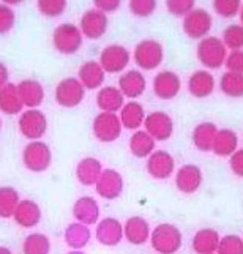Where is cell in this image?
<instances>
[{
  "instance_id": "cell-1",
  "label": "cell",
  "mask_w": 243,
  "mask_h": 254,
  "mask_svg": "<svg viewBox=\"0 0 243 254\" xmlns=\"http://www.w3.org/2000/svg\"><path fill=\"white\" fill-rule=\"evenodd\" d=\"M152 247L160 254H176L182 247V232L177 226L163 223L153 229L150 235Z\"/></svg>"
},
{
  "instance_id": "cell-2",
  "label": "cell",
  "mask_w": 243,
  "mask_h": 254,
  "mask_svg": "<svg viewBox=\"0 0 243 254\" xmlns=\"http://www.w3.org/2000/svg\"><path fill=\"white\" fill-rule=\"evenodd\" d=\"M197 59L204 66L216 69L224 65L228 57V48L218 37H205L197 45Z\"/></svg>"
},
{
  "instance_id": "cell-3",
  "label": "cell",
  "mask_w": 243,
  "mask_h": 254,
  "mask_svg": "<svg viewBox=\"0 0 243 254\" xmlns=\"http://www.w3.org/2000/svg\"><path fill=\"white\" fill-rule=\"evenodd\" d=\"M52 41L59 52L62 54H74L82 46V32L74 24H62L54 30Z\"/></svg>"
},
{
  "instance_id": "cell-4",
  "label": "cell",
  "mask_w": 243,
  "mask_h": 254,
  "mask_svg": "<svg viewBox=\"0 0 243 254\" xmlns=\"http://www.w3.org/2000/svg\"><path fill=\"white\" fill-rule=\"evenodd\" d=\"M164 59V49L156 40H142L134 48V62L142 69H155Z\"/></svg>"
},
{
  "instance_id": "cell-5",
  "label": "cell",
  "mask_w": 243,
  "mask_h": 254,
  "mask_svg": "<svg viewBox=\"0 0 243 254\" xmlns=\"http://www.w3.org/2000/svg\"><path fill=\"white\" fill-rule=\"evenodd\" d=\"M52 153L51 148L41 141H33L24 148L22 161L25 168L32 172H43L51 166Z\"/></svg>"
},
{
  "instance_id": "cell-6",
  "label": "cell",
  "mask_w": 243,
  "mask_h": 254,
  "mask_svg": "<svg viewBox=\"0 0 243 254\" xmlns=\"http://www.w3.org/2000/svg\"><path fill=\"white\" fill-rule=\"evenodd\" d=\"M212 16L204 8H194L191 10L183 19V32L193 40L205 38L207 33L212 29Z\"/></svg>"
},
{
  "instance_id": "cell-7",
  "label": "cell",
  "mask_w": 243,
  "mask_h": 254,
  "mask_svg": "<svg viewBox=\"0 0 243 254\" xmlns=\"http://www.w3.org/2000/svg\"><path fill=\"white\" fill-rule=\"evenodd\" d=\"M93 133L101 142H114L122 133L120 117L112 112H101L93 120Z\"/></svg>"
},
{
  "instance_id": "cell-8",
  "label": "cell",
  "mask_w": 243,
  "mask_h": 254,
  "mask_svg": "<svg viewBox=\"0 0 243 254\" xmlns=\"http://www.w3.org/2000/svg\"><path fill=\"white\" fill-rule=\"evenodd\" d=\"M84 95H85L84 85L76 77H66L56 89V100L63 108L77 106L84 100Z\"/></svg>"
},
{
  "instance_id": "cell-9",
  "label": "cell",
  "mask_w": 243,
  "mask_h": 254,
  "mask_svg": "<svg viewBox=\"0 0 243 254\" xmlns=\"http://www.w3.org/2000/svg\"><path fill=\"white\" fill-rule=\"evenodd\" d=\"M145 131L155 141H168L174 133V122L169 114L163 111H155L144 120Z\"/></svg>"
},
{
  "instance_id": "cell-10",
  "label": "cell",
  "mask_w": 243,
  "mask_h": 254,
  "mask_svg": "<svg viewBox=\"0 0 243 254\" xmlns=\"http://www.w3.org/2000/svg\"><path fill=\"white\" fill-rule=\"evenodd\" d=\"M129 64V51L122 45L104 48L100 57V65L106 73H120Z\"/></svg>"
},
{
  "instance_id": "cell-11",
  "label": "cell",
  "mask_w": 243,
  "mask_h": 254,
  "mask_svg": "<svg viewBox=\"0 0 243 254\" xmlns=\"http://www.w3.org/2000/svg\"><path fill=\"white\" fill-rule=\"evenodd\" d=\"M19 129L27 139L37 141L48 129V120L45 114L37 109L25 111L19 119Z\"/></svg>"
},
{
  "instance_id": "cell-12",
  "label": "cell",
  "mask_w": 243,
  "mask_h": 254,
  "mask_svg": "<svg viewBox=\"0 0 243 254\" xmlns=\"http://www.w3.org/2000/svg\"><path fill=\"white\" fill-rule=\"evenodd\" d=\"M108 29V16L97 8L85 11V14L81 17V32L84 37L90 40H97L106 33Z\"/></svg>"
},
{
  "instance_id": "cell-13",
  "label": "cell",
  "mask_w": 243,
  "mask_h": 254,
  "mask_svg": "<svg viewBox=\"0 0 243 254\" xmlns=\"http://www.w3.org/2000/svg\"><path fill=\"white\" fill-rule=\"evenodd\" d=\"M174 168H176V161H174L172 155L166 150L153 152L149 156V161H147V171L153 179L158 180L169 179L174 172Z\"/></svg>"
},
{
  "instance_id": "cell-14",
  "label": "cell",
  "mask_w": 243,
  "mask_h": 254,
  "mask_svg": "<svg viewBox=\"0 0 243 254\" xmlns=\"http://www.w3.org/2000/svg\"><path fill=\"white\" fill-rule=\"evenodd\" d=\"M123 191V179L114 169L103 171L97 182V192L104 199H117Z\"/></svg>"
},
{
  "instance_id": "cell-15",
  "label": "cell",
  "mask_w": 243,
  "mask_h": 254,
  "mask_svg": "<svg viewBox=\"0 0 243 254\" xmlns=\"http://www.w3.org/2000/svg\"><path fill=\"white\" fill-rule=\"evenodd\" d=\"M180 77L172 71H160L153 79L155 95L161 100H172L180 92Z\"/></svg>"
},
{
  "instance_id": "cell-16",
  "label": "cell",
  "mask_w": 243,
  "mask_h": 254,
  "mask_svg": "<svg viewBox=\"0 0 243 254\" xmlns=\"http://www.w3.org/2000/svg\"><path fill=\"white\" fill-rule=\"evenodd\" d=\"M176 185L185 194H193L202 185V171L194 164L183 166L176 175Z\"/></svg>"
},
{
  "instance_id": "cell-17",
  "label": "cell",
  "mask_w": 243,
  "mask_h": 254,
  "mask_svg": "<svg viewBox=\"0 0 243 254\" xmlns=\"http://www.w3.org/2000/svg\"><path fill=\"white\" fill-rule=\"evenodd\" d=\"M123 237V227L116 218H106L97 226V239L104 247H116Z\"/></svg>"
},
{
  "instance_id": "cell-18",
  "label": "cell",
  "mask_w": 243,
  "mask_h": 254,
  "mask_svg": "<svg viewBox=\"0 0 243 254\" xmlns=\"http://www.w3.org/2000/svg\"><path fill=\"white\" fill-rule=\"evenodd\" d=\"M145 77L141 71L137 69H129L125 74H122V77L119 79V89L123 93V96H128V98H139L144 92H145Z\"/></svg>"
},
{
  "instance_id": "cell-19",
  "label": "cell",
  "mask_w": 243,
  "mask_h": 254,
  "mask_svg": "<svg viewBox=\"0 0 243 254\" xmlns=\"http://www.w3.org/2000/svg\"><path fill=\"white\" fill-rule=\"evenodd\" d=\"M123 235L131 245H144L150 237V227L142 216L128 218L123 226Z\"/></svg>"
},
{
  "instance_id": "cell-20",
  "label": "cell",
  "mask_w": 243,
  "mask_h": 254,
  "mask_svg": "<svg viewBox=\"0 0 243 254\" xmlns=\"http://www.w3.org/2000/svg\"><path fill=\"white\" fill-rule=\"evenodd\" d=\"M215 77L205 69H199V71H194L191 74L188 81V90L196 98H207L208 95H212Z\"/></svg>"
},
{
  "instance_id": "cell-21",
  "label": "cell",
  "mask_w": 243,
  "mask_h": 254,
  "mask_svg": "<svg viewBox=\"0 0 243 254\" xmlns=\"http://www.w3.org/2000/svg\"><path fill=\"white\" fill-rule=\"evenodd\" d=\"M73 215L79 223L90 226L97 223V220L100 218V207L93 197L85 196L76 200V204L73 207Z\"/></svg>"
},
{
  "instance_id": "cell-22",
  "label": "cell",
  "mask_w": 243,
  "mask_h": 254,
  "mask_svg": "<svg viewBox=\"0 0 243 254\" xmlns=\"http://www.w3.org/2000/svg\"><path fill=\"white\" fill-rule=\"evenodd\" d=\"M13 218H14V221L22 227H33L41 220V210L37 202L25 199L17 204Z\"/></svg>"
},
{
  "instance_id": "cell-23",
  "label": "cell",
  "mask_w": 243,
  "mask_h": 254,
  "mask_svg": "<svg viewBox=\"0 0 243 254\" xmlns=\"http://www.w3.org/2000/svg\"><path fill=\"white\" fill-rule=\"evenodd\" d=\"M191 245L197 254H215L220 245V235L215 229L205 227L194 234Z\"/></svg>"
},
{
  "instance_id": "cell-24",
  "label": "cell",
  "mask_w": 243,
  "mask_h": 254,
  "mask_svg": "<svg viewBox=\"0 0 243 254\" xmlns=\"http://www.w3.org/2000/svg\"><path fill=\"white\" fill-rule=\"evenodd\" d=\"M17 92L22 103L29 108H37L43 103L45 98V90H43V85L38 81L33 79H24L17 84Z\"/></svg>"
},
{
  "instance_id": "cell-25",
  "label": "cell",
  "mask_w": 243,
  "mask_h": 254,
  "mask_svg": "<svg viewBox=\"0 0 243 254\" xmlns=\"http://www.w3.org/2000/svg\"><path fill=\"white\" fill-rule=\"evenodd\" d=\"M97 104L103 112L116 114L123 108V93L117 87H104L97 95Z\"/></svg>"
},
{
  "instance_id": "cell-26",
  "label": "cell",
  "mask_w": 243,
  "mask_h": 254,
  "mask_svg": "<svg viewBox=\"0 0 243 254\" xmlns=\"http://www.w3.org/2000/svg\"><path fill=\"white\" fill-rule=\"evenodd\" d=\"M79 81L84 89H98L104 82V69L95 60H89L79 68Z\"/></svg>"
},
{
  "instance_id": "cell-27",
  "label": "cell",
  "mask_w": 243,
  "mask_h": 254,
  "mask_svg": "<svg viewBox=\"0 0 243 254\" xmlns=\"http://www.w3.org/2000/svg\"><path fill=\"white\" fill-rule=\"evenodd\" d=\"M237 145H239V137L236 134V131L224 128V129H218V133H216L212 150L216 156H231L237 150Z\"/></svg>"
},
{
  "instance_id": "cell-28",
  "label": "cell",
  "mask_w": 243,
  "mask_h": 254,
  "mask_svg": "<svg viewBox=\"0 0 243 254\" xmlns=\"http://www.w3.org/2000/svg\"><path fill=\"white\" fill-rule=\"evenodd\" d=\"M216 133H218V128H216V125L212 124V122H204V124H199L193 131V144H194V147L199 148L201 152L212 150Z\"/></svg>"
},
{
  "instance_id": "cell-29",
  "label": "cell",
  "mask_w": 243,
  "mask_h": 254,
  "mask_svg": "<svg viewBox=\"0 0 243 254\" xmlns=\"http://www.w3.org/2000/svg\"><path fill=\"white\" fill-rule=\"evenodd\" d=\"M24 106V103L17 92V85L6 84L0 89V109H2L8 116H14L19 114Z\"/></svg>"
},
{
  "instance_id": "cell-30",
  "label": "cell",
  "mask_w": 243,
  "mask_h": 254,
  "mask_svg": "<svg viewBox=\"0 0 243 254\" xmlns=\"http://www.w3.org/2000/svg\"><path fill=\"white\" fill-rule=\"evenodd\" d=\"M119 117H120L122 127H123V128L136 129V128H139L144 124L145 112H144V108L139 103L129 101V103L123 104V108H122V112H120Z\"/></svg>"
},
{
  "instance_id": "cell-31",
  "label": "cell",
  "mask_w": 243,
  "mask_h": 254,
  "mask_svg": "<svg viewBox=\"0 0 243 254\" xmlns=\"http://www.w3.org/2000/svg\"><path fill=\"white\" fill-rule=\"evenodd\" d=\"M103 169H101V163L95 158H84L79 164H77V179L85 187L90 185H97V182L100 179Z\"/></svg>"
},
{
  "instance_id": "cell-32",
  "label": "cell",
  "mask_w": 243,
  "mask_h": 254,
  "mask_svg": "<svg viewBox=\"0 0 243 254\" xmlns=\"http://www.w3.org/2000/svg\"><path fill=\"white\" fill-rule=\"evenodd\" d=\"M155 139L147 131H134V134L129 137V150L137 158L150 156L155 150Z\"/></svg>"
},
{
  "instance_id": "cell-33",
  "label": "cell",
  "mask_w": 243,
  "mask_h": 254,
  "mask_svg": "<svg viewBox=\"0 0 243 254\" xmlns=\"http://www.w3.org/2000/svg\"><path fill=\"white\" fill-rule=\"evenodd\" d=\"M65 240L68 243V247H71L74 250H81L90 240V229L82 223L69 224L65 232Z\"/></svg>"
},
{
  "instance_id": "cell-34",
  "label": "cell",
  "mask_w": 243,
  "mask_h": 254,
  "mask_svg": "<svg viewBox=\"0 0 243 254\" xmlns=\"http://www.w3.org/2000/svg\"><path fill=\"white\" fill-rule=\"evenodd\" d=\"M19 192L11 187L0 188V218H10L14 215L19 204Z\"/></svg>"
},
{
  "instance_id": "cell-35",
  "label": "cell",
  "mask_w": 243,
  "mask_h": 254,
  "mask_svg": "<svg viewBox=\"0 0 243 254\" xmlns=\"http://www.w3.org/2000/svg\"><path fill=\"white\" fill-rule=\"evenodd\" d=\"M220 87H221V92L228 96L240 98V96H243V74L232 73V71L224 73L221 76Z\"/></svg>"
},
{
  "instance_id": "cell-36",
  "label": "cell",
  "mask_w": 243,
  "mask_h": 254,
  "mask_svg": "<svg viewBox=\"0 0 243 254\" xmlns=\"http://www.w3.org/2000/svg\"><path fill=\"white\" fill-rule=\"evenodd\" d=\"M24 254H49L51 242L45 234H30L22 245Z\"/></svg>"
},
{
  "instance_id": "cell-37",
  "label": "cell",
  "mask_w": 243,
  "mask_h": 254,
  "mask_svg": "<svg viewBox=\"0 0 243 254\" xmlns=\"http://www.w3.org/2000/svg\"><path fill=\"white\" fill-rule=\"evenodd\" d=\"M223 43L232 51H242L243 48V25L231 24L223 32Z\"/></svg>"
},
{
  "instance_id": "cell-38",
  "label": "cell",
  "mask_w": 243,
  "mask_h": 254,
  "mask_svg": "<svg viewBox=\"0 0 243 254\" xmlns=\"http://www.w3.org/2000/svg\"><path fill=\"white\" fill-rule=\"evenodd\" d=\"M216 254H243V239L239 235H224L220 239Z\"/></svg>"
},
{
  "instance_id": "cell-39",
  "label": "cell",
  "mask_w": 243,
  "mask_h": 254,
  "mask_svg": "<svg viewBox=\"0 0 243 254\" xmlns=\"http://www.w3.org/2000/svg\"><path fill=\"white\" fill-rule=\"evenodd\" d=\"M242 8L239 0H215L213 10L223 17H234Z\"/></svg>"
},
{
  "instance_id": "cell-40",
  "label": "cell",
  "mask_w": 243,
  "mask_h": 254,
  "mask_svg": "<svg viewBox=\"0 0 243 254\" xmlns=\"http://www.w3.org/2000/svg\"><path fill=\"white\" fill-rule=\"evenodd\" d=\"M66 8L65 0H40L38 2V10L49 17L60 16Z\"/></svg>"
},
{
  "instance_id": "cell-41",
  "label": "cell",
  "mask_w": 243,
  "mask_h": 254,
  "mask_svg": "<svg viewBox=\"0 0 243 254\" xmlns=\"http://www.w3.org/2000/svg\"><path fill=\"white\" fill-rule=\"evenodd\" d=\"M166 8L174 16H186L191 10H194L196 6L193 0H168Z\"/></svg>"
},
{
  "instance_id": "cell-42",
  "label": "cell",
  "mask_w": 243,
  "mask_h": 254,
  "mask_svg": "<svg viewBox=\"0 0 243 254\" xmlns=\"http://www.w3.org/2000/svg\"><path fill=\"white\" fill-rule=\"evenodd\" d=\"M156 8L155 0H131L129 2V10H131L136 16H150Z\"/></svg>"
},
{
  "instance_id": "cell-43",
  "label": "cell",
  "mask_w": 243,
  "mask_h": 254,
  "mask_svg": "<svg viewBox=\"0 0 243 254\" xmlns=\"http://www.w3.org/2000/svg\"><path fill=\"white\" fill-rule=\"evenodd\" d=\"M14 25V11L8 5L0 3V33H6Z\"/></svg>"
},
{
  "instance_id": "cell-44",
  "label": "cell",
  "mask_w": 243,
  "mask_h": 254,
  "mask_svg": "<svg viewBox=\"0 0 243 254\" xmlns=\"http://www.w3.org/2000/svg\"><path fill=\"white\" fill-rule=\"evenodd\" d=\"M224 65L228 68V71L243 74V51H232L226 57Z\"/></svg>"
},
{
  "instance_id": "cell-45",
  "label": "cell",
  "mask_w": 243,
  "mask_h": 254,
  "mask_svg": "<svg viewBox=\"0 0 243 254\" xmlns=\"http://www.w3.org/2000/svg\"><path fill=\"white\" fill-rule=\"evenodd\" d=\"M229 166H231V171L236 174L237 177L243 179V148H240V150H236L231 155Z\"/></svg>"
},
{
  "instance_id": "cell-46",
  "label": "cell",
  "mask_w": 243,
  "mask_h": 254,
  "mask_svg": "<svg viewBox=\"0 0 243 254\" xmlns=\"http://www.w3.org/2000/svg\"><path fill=\"white\" fill-rule=\"evenodd\" d=\"M120 6L119 0H97L95 2V8L103 13H108V11H116L117 8Z\"/></svg>"
},
{
  "instance_id": "cell-47",
  "label": "cell",
  "mask_w": 243,
  "mask_h": 254,
  "mask_svg": "<svg viewBox=\"0 0 243 254\" xmlns=\"http://www.w3.org/2000/svg\"><path fill=\"white\" fill-rule=\"evenodd\" d=\"M6 79H8V69L0 62V89H2L3 85H6Z\"/></svg>"
},
{
  "instance_id": "cell-48",
  "label": "cell",
  "mask_w": 243,
  "mask_h": 254,
  "mask_svg": "<svg viewBox=\"0 0 243 254\" xmlns=\"http://www.w3.org/2000/svg\"><path fill=\"white\" fill-rule=\"evenodd\" d=\"M0 254H13V253L5 247H0Z\"/></svg>"
},
{
  "instance_id": "cell-49",
  "label": "cell",
  "mask_w": 243,
  "mask_h": 254,
  "mask_svg": "<svg viewBox=\"0 0 243 254\" xmlns=\"http://www.w3.org/2000/svg\"><path fill=\"white\" fill-rule=\"evenodd\" d=\"M240 21H242V25H243V5L240 8Z\"/></svg>"
},
{
  "instance_id": "cell-50",
  "label": "cell",
  "mask_w": 243,
  "mask_h": 254,
  "mask_svg": "<svg viewBox=\"0 0 243 254\" xmlns=\"http://www.w3.org/2000/svg\"><path fill=\"white\" fill-rule=\"evenodd\" d=\"M68 254H84L82 251H71V253H68Z\"/></svg>"
},
{
  "instance_id": "cell-51",
  "label": "cell",
  "mask_w": 243,
  "mask_h": 254,
  "mask_svg": "<svg viewBox=\"0 0 243 254\" xmlns=\"http://www.w3.org/2000/svg\"><path fill=\"white\" fill-rule=\"evenodd\" d=\"M0 128H2V120H0Z\"/></svg>"
}]
</instances>
